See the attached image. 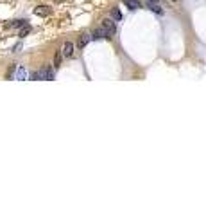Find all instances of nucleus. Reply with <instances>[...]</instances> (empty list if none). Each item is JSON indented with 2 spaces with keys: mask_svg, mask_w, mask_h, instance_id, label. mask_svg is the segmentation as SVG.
<instances>
[{
  "mask_svg": "<svg viewBox=\"0 0 206 216\" xmlns=\"http://www.w3.org/2000/svg\"><path fill=\"white\" fill-rule=\"evenodd\" d=\"M31 78L32 79H43V81H52V79H54V70H52L50 65H45L43 69H40L38 72H34Z\"/></svg>",
  "mask_w": 206,
  "mask_h": 216,
  "instance_id": "nucleus-1",
  "label": "nucleus"
},
{
  "mask_svg": "<svg viewBox=\"0 0 206 216\" xmlns=\"http://www.w3.org/2000/svg\"><path fill=\"white\" fill-rule=\"evenodd\" d=\"M100 27L106 31V34H108V38H109V34H113L115 33V29H117V25H115V22L111 20V18H104L102 20V25Z\"/></svg>",
  "mask_w": 206,
  "mask_h": 216,
  "instance_id": "nucleus-2",
  "label": "nucleus"
},
{
  "mask_svg": "<svg viewBox=\"0 0 206 216\" xmlns=\"http://www.w3.org/2000/svg\"><path fill=\"white\" fill-rule=\"evenodd\" d=\"M74 49H75V45H74L72 42H65L63 49H61L63 58H72V56H74Z\"/></svg>",
  "mask_w": 206,
  "mask_h": 216,
  "instance_id": "nucleus-3",
  "label": "nucleus"
},
{
  "mask_svg": "<svg viewBox=\"0 0 206 216\" xmlns=\"http://www.w3.org/2000/svg\"><path fill=\"white\" fill-rule=\"evenodd\" d=\"M145 6H147V9L154 11V13H158V14H163V9L160 7V4H158L156 0H145Z\"/></svg>",
  "mask_w": 206,
  "mask_h": 216,
  "instance_id": "nucleus-4",
  "label": "nucleus"
},
{
  "mask_svg": "<svg viewBox=\"0 0 206 216\" xmlns=\"http://www.w3.org/2000/svg\"><path fill=\"white\" fill-rule=\"evenodd\" d=\"M90 42H92V34H90V33H83V34L79 36L77 47H79V49H83V47H86Z\"/></svg>",
  "mask_w": 206,
  "mask_h": 216,
  "instance_id": "nucleus-5",
  "label": "nucleus"
},
{
  "mask_svg": "<svg viewBox=\"0 0 206 216\" xmlns=\"http://www.w3.org/2000/svg\"><path fill=\"white\" fill-rule=\"evenodd\" d=\"M50 13H52V9H50L49 6H38V7H34V14H38V16H49Z\"/></svg>",
  "mask_w": 206,
  "mask_h": 216,
  "instance_id": "nucleus-6",
  "label": "nucleus"
},
{
  "mask_svg": "<svg viewBox=\"0 0 206 216\" xmlns=\"http://www.w3.org/2000/svg\"><path fill=\"white\" fill-rule=\"evenodd\" d=\"M13 79H18V81L27 79V69H25V67H16V72H14Z\"/></svg>",
  "mask_w": 206,
  "mask_h": 216,
  "instance_id": "nucleus-7",
  "label": "nucleus"
},
{
  "mask_svg": "<svg viewBox=\"0 0 206 216\" xmlns=\"http://www.w3.org/2000/svg\"><path fill=\"white\" fill-rule=\"evenodd\" d=\"M102 38H108V34H106V31L100 27V29H97V31H93L92 33V40H102Z\"/></svg>",
  "mask_w": 206,
  "mask_h": 216,
  "instance_id": "nucleus-8",
  "label": "nucleus"
},
{
  "mask_svg": "<svg viewBox=\"0 0 206 216\" xmlns=\"http://www.w3.org/2000/svg\"><path fill=\"white\" fill-rule=\"evenodd\" d=\"M124 4H126L131 11H135V9H138V7H142L140 0H124Z\"/></svg>",
  "mask_w": 206,
  "mask_h": 216,
  "instance_id": "nucleus-9",
  "label": "nucleus"
},
{
  "mask_svg": "<svg viewBox=\"0 0 206 216\" xmlns=\"http://www.w3.org/2000/svg\"><path fill=\"white\" fill-rule=\"evenodd\" d=\"M61 61H63V54H61V50H57L56 56H54V69H59V67H61Z\"/></svg>",
  "mask_w": 206,
  "mask_h": 216,
  "instance_id": "nucleus-10",
  "label": "nucleus"
},
{
  "mask_svg": "<svg viewBox=\"0 0 206 216\" xmlns=\"http://www.w3.org/2000/svg\"><path fill=\"white\" fill-rule=\"evenodd\" d=\"M23 25H27V20H16L13 23H9L7 27H23Z\"/></svg>",
  "mask_w": 206,
  "mask_h": 216,
  "instance_id": "nucleus-11",
  "label": "nucleus"
},
{
  "mask_svg": "<svg viewBox=\"0 0 206 216\" xmlns=\"http://www.w3.org/2000/svg\"><path fill=\"white\" fill-rule=\"evenodd\" d=\"M16 67H18V65H11V67H9V70H7V79H13V78H14Z\"/></svg>",
  "mask_w": 206,
  "mask_h": 216,
  "instance_id": "nucleus-12",
  "label": "nucleus"
},
{
  "mask_svg": "<svg viewBox=\"0 0 206 216\" xmlns=\"http://www.w3.org/2000/svg\"><path fill=\"white\" fill-rule=\"evenodd\" d=\"M111 14H113V18H115V20H122V13H120V9H118V7H113Z\"/></svg>",
  "mask_w": 206,
  "mask_h": 216,
  "instance_id": "nucleus-13",
  "label": "nucleus"
},
{
  "mask_svg": "<svg viewBox=\"0 0 206 216\" xmlns=\"http://www.w3.org/2000/svg\"><path fill=\"white\" fill-rule=\"evenodd\" d=\"M29 33H31V27H29V25H23V27H22V31L18 33V36H20V38H23V36H27Z\"/></svg>",
  "mask_w": 206,
  "mask_h": 216,
  "instance_id": "nucleus-14",
  "label": "nucleus"
},
{
  "mask_svg": "<svg viewBox=\"0 0 206 216\" xmlns=\"http://www.w3.org/2000/svg\"><path fill=\"white\" fill-rule=\"evenodd\" d=\"M172 2H178V0H172Z\"/></svg>",
  "mask_w": 206,
  "mask_h": 216,
  "instance_id": "nucleus-15",
  "label": "nucleus"
}]
</instances>
